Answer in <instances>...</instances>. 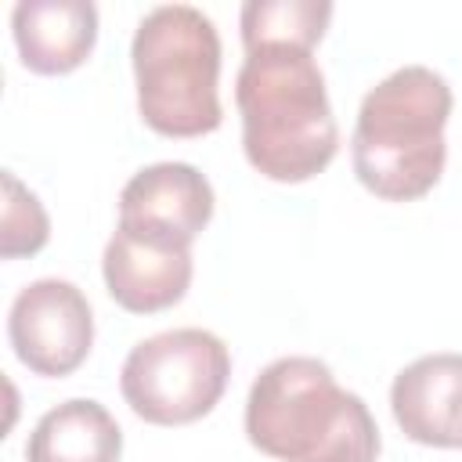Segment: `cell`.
Wrapping results in <instances>:
<instances>
[{"instance_id":"cell-6","label":"cell","mask_w":462,"mask_h":462,"mask_svg":"<svg viewBox=\"0 0 462 462\" xmlns=\"http://www.w3.org/2000/svg\"><path fill=\"white\" fill-rule=\"evenodd\" d=\"M7 339L29 372L47 379L72 375L94 346L90 303L65 278L29 282L11 303Z\"/></svg>"},{"instance_id":"cell-9","label":"cell","mask_w":462,"mask_h":462,"mask_svg":"<svg viewBox=\"0 0 462 462\" xmlns=\"http://www.w3.org/2000/svg\"><path fill=\"white\" fill-rule=\"evenodd\" d=\"M390 408L408 440L462 448V354H426L404 365L390 386Z\"/></svg>"},{"instance_id":"cell-12","label":"cell","mask_w":462,"mask_h":462,"mask_svg":"<svg viewBox=\"0 0 462 462\" xmlns=\"http://www.w3.org/2000/svg\"><path fill=\"white\" fill-rule=\"evenodd\" d=\"M328 22H332V4L325 0H249L242 4L238 14L245 54L260 47L314 51Z\"/></svg>"},{"instance_id":"cell-7","label":"cell","mask_w":462,"mask_h":462,"mask_svg":"<svg viewBox=\"0 0 462 462\" xmlns=\"http://www.w3.org/2000/svg\"><path fill=\"white\" fill-rule=\"evenodd\" d=\"M213 217V184L191 162L137 170L119 195V227L166 245H188Z\"/></svg>"},{"instance_id":"cell-5","label":"cell","mask_w":462,"mask_h":462,"mask_svg":"<svg viewBox=\"0 0 462 462\" xmlns=\"http://www.w3.org/2000/svg\"><path fill=\"white\" fill-rule=\"evenodd\" d=\"M231 379V354L206 328H170L141 339L119 372L130 411L152 426H184L217 408Z\"/></svg>"},{"instance_id":"cell-8","label":"cell","mask_w":462,"mask_h":462,"mask_svg":"<svg viewBox=\"0 0 462 462\" xmlns=\"http://www.w3.org/2000/svg\"><path fill=\"white\" fill-rule=\"evenodd\" d=\"M101 274L108 296L130 314H155L184 300L191 285V249L116 227L105 245Z\"/></svg>"},{"instance_id":"cell-4","label":"cell","mask_w":462,"mask_h":462,"mask_svg":"<svg viewBox=\"0 0 462 462\" xmlns=\"http://www.w3.org/2000/svg\"><path fill=\"white\" fill-rule=\"evenodd\" d=\"M137 112L162 137H202L220 112V36L191 4L152 7L130 43Z\"/></svg>"},{"instance_id":"cell-13","label":"cell","mask_w":462,"mask_h":462,"mask_svg":"<svg viewBox=\"0 0 462 462\" xmlns=\"http://www.w3.org/2000/svg\"><path fill=\"white\" fill-rule=\"evenodd\" d=\"M51 238V220L40 199L7 170L4 173V217H0V256L18 260L32 256L47 245Z\"/></svg>"},{"instance_id":"cell-3","label":"cell","mask_w":462,"mask_h":462,"mask_svg":"<svg viewBox=\"0 0 462 462\" xmlns=\"http://www.w3.org/2000/svg\"><path fill=\"white\" fill-rule=\"evenodd\" d=\"M451 116V87L426 65H404L375 83L357 108L350 134V162L357 180L386 199H422L444 173Z\"/></svg>"},{"instance_id":"cell-2","label":"cell","mask_w":462,"mask_h":462,"mask_svg":"<svg viewBox=\"0 0 462 462\" xmlns=\"http://www.w3.org/2000/svg\"><path fill=\"white\" fill-rule=\"evenodd\" d=\"M245 437L278 462H375L379 426L318 357L271 361L245 401Z\"/></svg>"},{"instance_id":"cell-10","label":"cell","mask_w":462,"mask_h":462,"mask_svg":"<svg viewBox=\"0 0 462 462\" xmlns=\"http://www.w3.org/2000/svg\"><path fill=\"white\" fill-rule=\"evenodd\" d=\"M11 32L25 69L65 76L97 43V7L90 0H22L11 11Z\"/></svg>"},{"instance_id":"cell-11","label":"cell","mask_w":462,"mask_h":462,"mask_svg":"<svg viewBox=\"0 0 462 462\" xmlns=\"http://www.w3.org/2000/svg\"><path fill=\"white\" fill-rule=\"evenodd\" d=\"M123 430L112 411L90 397L51 408L25 440V462H119Z\"/></svg>"},{"instance_id":"cell-1","label":"cell","mask_w":462,"mask_h":462,"mask_svg":"<svg viewBox=\"0 0 462 462\" xmlns=\"http://www.w3.org/2000/svg\"><path fill=\"white\" fill-rule=\"evenodd\" d=\"M235 105L242 112V148L256 173L278 184L318 177L339 148V126L328 105L325 72L300 47L249 51Z\"/></svg>"}]
</instances>
